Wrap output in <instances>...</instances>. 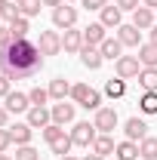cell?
I'll return each mask as SVG.
<instances>
[{
    "label": "cell",
    "mask_w": 157,
    "mask_h": 160,
    "mask_svg": "<svg viewBox=\"0 0 157 160\" xmlns=\"http://www.w3.org/2000/svg\"><path fill=\"white\" fill-rule=\"evenodd\" d=\"M49 99H56V102H65V99H71V83L65 77H56V80H49Z\"/></svg>",
    "instance_id": "19"
},
{
    "label": "cell",
    "mask_w": 157,
    "mask_h": 160,
    "mask_svg": "<svg viewBox=\"0 0 157 160\" xmlns=\"http://www.w3.org/2000/svg\"><path fill=\"white\" fill-rule=\"evenodd\" d=\"M43 71V52L31 40H13L0 49V74L9 80H34Z\"/></svg>",
    "instance_id": "1"
},
{
    "label": "cell",
    "mask_w": 157,
    "mask_h": 160,
    "mask_svg": "<svg viewBox=\"0 0 157 160\" xmlns=\"http://www.w3.org/2000/svg\"><path fill=\"white\" fill-rule=\"evenodd\" d=\"M114 157H117V160H139V142H129V139L117 142Z\"/></svg>",
    "instance_id": "23"
},
{
    "label": "cell",
    "mask_w": 157,
    "mask_h": 160,
    "mask_svg": "<svg viewBox=\"0 0 157 160\" xmlns=\"http://www.w3.org/2000/svg\"><path fill=\"white\" fill-rule=\"evenodd\" d=\"M86 9H102V6H108V0H80Z\"/></svg>",
    "instance_id": "39"
},
{
    "label": "cell",
    "mask_w": 157,
    "mask_h": 160,
    "mask_svg": "<svg viewBox=\"0 0 157 160\" xmlns=\"http://www.w3.org/2000/svg\"><path fill=\"white\" fill-rule=\"evenodd\" d=\"M22 16V6L16 3V0H6L3 6H0V22H6V25H13V22Z\"/></svg>",
    "instance_id": "27"
},
{
    "label": "cell",
    "mask_w": 157,
    "mask_h": 160,
    "mask_svg": "<svg viewBox=\"0 0 157 160\" xmlns=\"http://www.w3.org/2000/svg\"><path fill=\"white\" fill-rule=\"evenodd\" d=\"M139 111H142V114H157V92H142Z\"/></svg>",
    "instance_id": "30"
},
{
    "label": "cell",
    "mask_w": 157,
    "mask_h": 160,
    "mask_svg": "<svg viewBox=\"0 0 157 160\" xmlns=\"http://www.w3.org/2000/svg\"><path fill=\"white\" fill-rule=\"evenodd\" d=\"M13 145V136H9V129H0V154H6V148Z\"/></svg>",
    "instance_id": "38"
},
{
    "label": "cell",
    "mask_w": 157,
    "mask_h": 160,
    "mask_svg": "<svg viewBox=\"0 0 157 160\" xmlns=\"http://www.w3.org/2000/svg\"><path fill=\"white\" fill-rule=\"evenodd\" d=\"M16 160H40V151L34 145H19L16 148Z\"/></svg>",
    "instance_id": "32"
},
{
    "label": "cell",
    "mask_w": 157,
    "mask_h": 160,
    "mask_svg": "<svg viewBox=\"0 0 157 160\" xmlns=\"http://www.w3.org/2000/svg\"><path fill=\"white\" fill-rule=\"evenodd\" d=\"M49 148H53V154H56V157H65V154H71L74 142H71V136H59L56 142H49Z\"/></svg>",
    "instance_id": "29"
},
{
    "label": "cell",
    "mask_w": 157,
    "mask_h": 160,
    "mask_svg": "<svg viewBox=\"0 0 157 160\" xmlns=\"http://www.w3.org/2000/svg\"><path fill=\"white\" fill-rule=\"evenodd\" d=\"M62 49H65V52H80V49H83V31L68 28V31L62 34Z\"/></svg>",
    "instance_id": "14"
},
{
    "label": "cell",
    "mask_w": 157,
    "mask_h": 160,
    "mask_svg": "<svg viewBox=\"0 0 157 160\" xmlns=\"http://www.w3.org/2000/svg\"><path fill=\"white\" fill-rule=\"evenodd\" d=\"M96 136H99V129H96V123H89V120H80V123H74V129H71V142L77 148H93Z\"/></svg>",
    "instance_id": "3"
},
{
    "label": "cell",
    "mask_w": 157,
    "mask_h": 160,
    "mask_svg": "<svg viewBox=\"0 0 157 160\" xmlns=\"http://www.w3.org/2000/svg\"><path fill=\"white\" fill-rule=\"evenodd\" d=\"M28 99H31V105H46V102H49V89H40V86H34V89L28 92Z\"/></svg>",
    "instance_id": "34"
},
{
    "label": "cell",
    "mask_w": 157,
    "mask_h": 160,
    "mask_svg": "<svg viewBox=\"0 0 157 160\" xmlns=\"http://www.w3.org/2000/svg\"><path fill=\"white\" fill-rule=\"evenodd\" d=\"M139 62H142V68H157V46L154 43H142L139 46Z\"/></svg>",
    "instance_id": "24"
},
{
    "label": "cell",
    "mask_w": 157,
    "mask_h": 160,
    "mask_svg": "<svg viewBox=\"0 0 157 160\" xmlns=\"http://www.w3.org/2000/svg\"><path fill=\"white\" fill-rule=\"evenodd\" d=\"M142 6H148V9H157V0H142Z\"/></svg>",
    "instance_id": "42"
},
{
    "label": "cell",
    "mask_w": 157,
    "mask_h": 160,
    "mask_svg": "<svg viewBox=\"0 0 157 160\" xmlns=\"http://www.w3.org/2000/svg\"><path fill=\"white\" fill-rule=\"evenodd\" d=\"M114 71H117V77L133 80V77H139V71H142V62H139V56H120V59L114 62Z\"/></svg>",
    "instance_id": "7"
},
{
    "label": "cell",
    "mask_w": 157,
    "mask_h": 160,
    "mask_svg": "<svg viewBox=\"0 0 157 160\" xmlns=\"http://www.w3.org/2000/svg\"><path fill=\"white\" fill-rule=\"evenodd\" d=\"M105 96H108V99H123V96H126V80L123 77H111L105 83Z\"/></svg>",
    "instance_id": "25"
},
{
    "label": "cell",
    "mask_w": 157,
    "mask_h": 160,
    "mask_svg": "<svg viewBox=\"0 0 157 160\" xmlns=\"http://www.w3.org/2000/svg\"><path fill=\"white\" fill-rule=\"evenodd\" d=\"M22 16L25 19H34V16H40V6H43V0H22Z\"/></svg>",
    "instance_id": "31"
},
{
    "label": "cell",
    "mask_w": 157,
    "mask_h": 160,
    "mask_svg": "<svg viewBox=\"0 0 157 160\" xmlns=\"http://www.w3.org/2000/svg\"><path fill=\"white\" fill-rule=\"evenodd\" d=\"M114 3H117L123 12H136L139 6H142V0H114Z\"/></svg>",
    "instance_id": "35"
},
{
    "label": "cell",
    "mask_w": 157,
    "mask_h": 160,
    "mask_svg": "<svg viewBox=\"0 0 157 160\" xmlns=\"http://www.w3.org/2000/svg\"><path fill=\"white\" fill-rule=\"evenodd\" d=\"M9 129V136H13V145L19 148V145H31V136H34V126L25 120V123H13V126H6Z\"/></svg>",
    "instance_id": "10"
},
{
    "label": "cell",
    "mask_w": 157,
    "mask_h": 160,
    "mask_svg": "<svg viewBox=\"0 0 157 160\" xmlns=\"http://www.w3.org/2000/svg\"><path fill=\"white\" fill-rule=\"evenodd\" d=\"M0 160H16V157H9V154H0Z\"/></svg>",
    "instance_id": "46"
},
{
    "label": "cell",
    "mask_w": 157,
    "mask_h": 160,
    "mask_svg": "<svg viewBox=\"0 0 157 160\" xmlns=\"http://www.w3.org/2000/svg\"><path fill=\"white\" fill-rule=\"evenodd\" d=\"M59 160H77V157H74V154H65V157H59Z\"/></svg>",
    "instance_id": "45"
},
{
    "label": "cell",
    "mask_w": 157,
    "mask_h": 160,
    "mask_svg": "<svg viewBox=\"0 0 157 160\" xmlns=\"http://www.w3.org/2000/svg\"><path fill=\"white\" fill-rule=\"evenodd\" d=\"M3 105H6L9 114H22V111L31 108V99H28V92H9V96L3 99Z\"/></svg>",
    "instance_id": "13"
},
{
    "label": "cell",
    "mask_w": 157,
    "mask_h": 160,
    "mask_svg": "<svg viewBox=\"0 0 157 160\" xmlns=\"http://www.w3.org/2000/svg\"><path fill=\"white\" fill-rule=\"evenodd\" d=\"M133 25H136L139 31H148V28H154V9H148V6H139L136 12H133Z\"/></svg>",
    "instance_id": "21"
},
{
    "label": "cell",
    "mask_w": 157,
    "mask_h": 160,
    "mask_svg": "<svg viewBox=\"0 0 157 160\" xmlns=\"http://www.w3.org/2000/svg\"><path fill=\"white\" fill-rule=\"evenodd\" d=\"M9 31H13V40H25L28 34H31V19H25V16H19V19L9 25Z\"/></svg>",
    "instance_id": "28"
},
{
    "label": "cell",
    "mask_w": 157,
    "mask_h": 160,
    "mask_svg": "<svg viewBox=\"0 0 157 160\" xmlns=\"http://www.w3.org/2000/svg\"><path fill=\"white\" fill-rule=\"evenodd\" d=\"M151 43H154V46H157V25H154V28H151Z\"/></svg>",
    "instance_id": "44"
},
{
    "label": "cell",
    "mask_w": 157,
    "mask_h": 160,
    "mask_svg": "<svg viewBox=\"0 0 157 160\" xmlns=\"http://www.w3.org/2000/svg\"><path fill=\"white\" fill-rule=\"evenodd\" d=\"M53 25L59 28V31H68V28H74L77 25V9L71 6V3H62L53 9Z\"/></svg>",
    "instance_id": "5"
},
{
    "label": "cell",
    "mask_w": 157,
    "mask_h": 160,
    "mask_svg": "<svg viewBox=\"0 0 157 160\" xmlns=\"http://www.w3.org/2000/svg\"><path fill=\"white\" fill-rule=\"evenodd\" d=\"M37 49L43 52V56H59L62 52V34L59 31H40Z\"/></svg>",
    "instance_id": "6"
},
{
    "label": "cell",
    "mask_w": 157,
    "mask_h": 160,
    "mask_svg": "<svg viewBox=\"0 0 157 160\" xmlns=\"http://www.w3.org/2000/svg\"><path fill=\"white\" fill-rule=\"evenodd\" d=\"M93 151H96V154H102V157H108V154H114V151H117V142L111 139L108 132H99L96 142H93Z\"/></svg>",
    "instance_id": "20"
},
{
    "label": "cell",
    "mask_w": 157,
    "mask_h": 160,
    "mask_svg": "<svg viewBox=\"0 0 157 160\" xmlns=\"http://www.w3.org/2000/svg\"><path fill=\"white\" fill-rule=\"evenodd\" d=\"M65 3H80V0H65Z\"/></svg>",
    "instance_id": "47"
},
{
    "label": "cell",
    "mask_w": 157,
    "mask_h": 160,
    "mask_svg": "<svg viewBox=\"0 0 157 160\" xmlns=\"http://www.w3.org/2000/svg\"><path fill=\"white\" fill-rule=\"evenodd\" d=\"M105 31H108V28H105L102 22H93L89 28H83V43H86V46H102V40L108 37Z\"/></svg>",
    "instance_id": "16"
},
{
    "label": "cell",
    "mask_w": 157,
    "mask_h": 160,
    "mask_svg": "<svg viewBox=\"0 0 157 160\" xmlns=\"http://www.w3.org/2000/svg\"><path fill=\"white\" fill-rule=\"evenodd\" d=\"M71 99L77 102L80 108H86V111H99L102 108V92L93 89L89 83H71Z\"/></svg>",
    "instance_id": "2"
},
{
    "label": "cell",
    "mask_w": 157,
    "mask_h": 160,
    "mask_svg": "<svg viewBox=\"0 0 157 160\" xmlns=\"http://www.w3.org/2000/svg\"><path fill=\"white\" fill-rule=\"evenodd\" d=\"M40 132H43V139H46V142H56L59 136H65V126H59V123H49V126H43Z\"/></svg>",
    "instance_id": "33"
},
{
    "label": "cell",
    "mask_w": 157,
    "mask_h": 160,
    "mask_svg": "<svg viewBox=\"0 0 157 160\" xmlns=\"http://www.w3.org/2000/svg\"><path fill=\"white\" fill-rule=\"evenodd\" d=\"M117 40L120 43H123V46H142V31H139L136 25H133V22H129V25H120L117 28Z\"/></svg>",
    "instance_id": "12"
},
{
    "label": "cell",
    "mask_w": 157,
    "mask_h": 160,
    "mask_svg": "<svg viewBox=\"0 0 157 160\" xmlns=\"http://www.w3.org/2000/svg\"><path fill=\"white\" fill-rule=\"evenodd\" d=\"M99 12H102L99 22H102L105 28H120V25H123V9H120L117 3H114V6H102Z\"/></svg>",
    "instance_id": "15"
},
{
    "label": "cell",
    "mask_w": 157,
    "mask_h": 160,
    "mask_svg": "<svg viewBox=\"0 0 157 160\" xmlns=\"http://www.w3.org/2000/svg\"><path fill=\"white\" fill-rule=\"evenodd\" d=\"M83 160H105V157H102V154H96V151H93V154H86V157H83Z\"/></svg>",
    "instance_id": "43"
},
{
    "label": "cell",
    "mask_w": 157,
    "mask_h": 160,
    "mask_svg": "<svg viewBox=\"0 0 157 160\" xmlns=\"http://www.w3.org/2000/svg\"><path fill=\"white\" fill-rule=\"evenodd\" d=\"M62 3H65V0H43V6H53V9H56V6H62Z\"/></svg>",
    "instance_id": "41"
},
{
    "label": "cell",
    "mask_w": 157,
    "mask_h": 160,
    "mask_svg": "<svg viewBox=\"0 0 157 160\" xmlns=\"http://www.w3.org/2000/svg\"><path fill=\"white\" fill-rule=\"evenodd\" d=\"M9 92H13V80H9V77H3V74H0V99H6Z\"/></svg>",
    "instance_id": "37"
},
{
    "label": "cell",
    "mask_w": 157,
    "mask_h": 160,
    "mask_svg": "<svg viewBox=\"0 0 157 160\" xmlns=\"http://www.w3.org/2000/svg\"><path fill=\"white\" fill-rule=\"evenodd\" d=\"M99 52H102V59L117 62L120 56H123V43H120L117 37H105V40H102V46H99Z\"/></svg>",
    "instance_id": "18"
},
{
    "label": "cell",
    "mask_w": 157,
    "mask_h": 160,
    "mask_svg": "<svg viewBox=\"0 0 157 160\" xmlns=\"http://www.w3.org/2000/svg\"><path fill=\"white\" fill-rule=\"evenodd\" d=\"M139 160H157V139L154 136L139 142Z\"/></svg>",
    "instance_id": "26"
},
{
    "label": "cell",
    "mask_w": 157,
    "mask_h": 160,
    "mask_svg": "<svg viewBox=\"0 0 157 160\" xmlns=\"http://www.w3.org/2000/svg\"><path fill=\"white\" fill-rule=\"evenodd\" d=\"M123 132H126L129 142H142V139H148V123H145L142 117H129L126 123H123Z\"/></svg>",
    "instance_id": "8"
},
{
    "label": "cell",
    "mask_w": 157,
    "mask_h": 160,
    "mask_svg": "<svg viewBox=\"0 0 157 160\" xmlns=\"http://www.w3.org/2000/svg\"><path fill=\"white\" fill-rule=\"evenodd\" d=\"M16 3H22V0H16Z\"/></svg>",
    "instance_id": "49"
},
{
    "label": "cell",
    "mask_w": 157,
    "mask_h": 160,
    "mask_svg": "<svg viewBox=\"0 0 157 160\" xmlns=\"http://www.w3.org/2000/svg\"><path fill=\"white\" fill-rule=\"evenodd\" d=\"M28 123H31L34 129H43V126H49V123H53V114H49V108H46V105H31V108H28Z\"/></svg>",
    "instance_id": "9"
},
{
    "label": "cell",
    "mask_w": 157,
    "mask_h": 160,
    "mask_svg": "<svg viewBox=\"0 0 157 160\" xmlns=\"http://www.w3.org/2000/svg\"><path fill=\"white\" fill-rule=\"evenodd\" d=\"M93 123H96V129H99V132H108V136H111V132L117 129L120 117H117V111H114V108L102 105V108L96 111V120H93Z\"/></svg>",
    "instance_id": "4"
},
{
    "label": "cell",
    "mask_w": 157,
    "mask_h": 160,
    "mask_svg": "<svg viewBox=\"0 0 157 160\" xmlns=\"http://www.w3.org/2000/svg\"><path fill=\"white\" fill-rule=\"evenodd\" d=\"M49 114H53V123H59V126H65V123H74V105L59 102V105H53V108H49Z\"/></svg>",
    "instance_id": "17"
},
{
    "label": "cell",
    "mask_w": 157,
    "mask_h": 160,
    "mask_svg": "<svg viewBox=\"0 0 157 160\" xmlns=\"http://www.w3.org/2000/svg\"><path fill=\"white\" fill-rule=\"evenodd\" d=\"M9 43H13V31H9V25H0V49L9 46Z\"/></svg>",
    "instance_id": "36"
},
{
    "label": "cell",
    "mask_w": 157,
    "mask_h": 160,
    "mask_svg": "<svg viewBox=\"0 0 157 160\" xmlns=\"http://www.w3.org/2000/svg\"><path fill=\"white\" fill-rule=\"evenodd\" d=\"M80 56V65H83V68H89V71H99V68H102V52H99V46H86V43H83V49H80L77 52Z\"/></svg>",
    "instance_id": "11"
},
{
    "label": "cell",
    "mask_w": 157,
    "mask_h": 160,
    "mask_svg": "<svg viewBox=\"0 0 157 160\" xmlns=\"http://www.w3.org/2000/svg\"><path fill=\"white\" fill-rule=\"evenodd\" d=\"M9 126V111H6V105H0V129H6Z\"/></svg>",
    "instance_id": "40"
},
{
    "label": "cell",
    "mask_w": 157,
    "mask_h": 160,
    "mask_svg": "<svg viewBox=\"0 0 157 160\" xmlns=\"http://www.w3.org/2000/svg\"><path fill=\"white\" fill-rule=\"evenodd\" d=\"M3 3H6V0H0V6H3Z\"/></svg>",
    "instance_id": "48"
},
{
    "label": "cell",
    "mask_w": 157,
    "mask_h": 160,
    "mask_svg": "<svg viewBox=\"0 0 157 160\" xmlns=\"http://www.w3.org/2000/svg\"><path fill=\"white\" fill-rule=\"evenodd\" d=\"M136 80L142 86V92H157V68H142Z\"/></svg>",
    "instance_id": "22"
}]
</instances>
